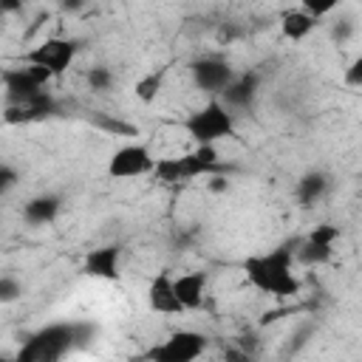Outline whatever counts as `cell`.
Listing matches in <instances>:
<instances>
[{"label":"cell","mask_w":362,"mask_h":362,"mask_svg":"<svg viewBox=\"0 0 362 362\" xmlns=\"http://www.w3.org/2000/svg\"><path fill=\"white\" fill-rule=\"evenodd\" d=\"M0 79H3V90H6V105H17V102H25V99L42 93L48 88V82L54 79V74L42 65L25 62L23 68H6L0 74Z\"/></svg>","instance_id":"5b68a950"},{"label":"cell","mask_w":362,"mask_h":362,"mask_svg":"<svg viewBox=\"0 0 362 362\" xmlns=\"http://www.w3.org/2000/svg\"><path fill=\"white\" fill-rule=\"evenodd\" d=\"M88 122H90L96 130L110 133V136H139V127H136V124L122 122V119H116L113 113H105V110H90Z\"/></svg>","instance_id":"d6986e66"},{"label":"cell","mask_w":362,"mask_h":362,"mask_svg":"<svg viewBox=\"0 0 362 362\" xmlns=\"http://www.w3.org/2000/svg\"><path fill=\"white\" fill-rule=\"evenodd\" d=\"M79 48H82L79 40H71V37H48V40H42L37 48H31V51L23 57V62L42 65V68H48L54 76H59V74H65V71L71 68V62L76 59Z\"/></svg>","instance_id":"52a82bcc"},{"label":"cell","mask_w":362,"mask_h":362,"mask_svg":"<svg viewBox=\"0 0 362 362\" xmlns=\"http://www.w3.org/2000/svg\"><path fill=\"white\" fill-rule=\"evenodd\" d=\"M82 272L88 277H99V280H119L122 277V246L119 243H105L96 246L85 255Z\"/></svg>","instance_id":"4fadbf2b"},{"label":"cell","mask_w":362,"mask_h":362,"mask_svg":"<svg viewBox=\"0 0 362 362\" xmlns=\"http://www.w3.org/2000/svg\"><path fill=\"white\" fill-rule=\"evenodd\" d=\"M147 305L156 314H184V305L178 303L175 288H173V274L161 272V274H156L150 280V286H147Z\"/></svg>","instance_id":"5bb4252c"},{"label":"cell","mask_w":362,"mask_h":362,"mask_svg":"<svg viewBox=\"0 0 362 362\" xmlns=\"http://www.w3.org/2000/svg\"><path fill=\"white\" fill-rule=\"evenodd\" d=\"M85 82L93 93H107L113 88V71L107 65H90L85 74Z\"/></svg>","instance_id":"7402d4cb"},{"label":"cell","mask_w":362,"mask_h":362,"mask_svg":"<svg viewBox=\"0 0 362 362\" xmlns=\"http://www.w3.org/2000/svg\"><path fill=\"white\" fill-rule=\"evenodd\" d=\"M23 297V283L14 274H0V305L17 303Z\"/></svg>","instance_id":"603a6c76"},{"label":"cell","mask_w":362,"mask_h":362,"mask_svg":"<svg viewBox=\"0 0 362 362\" xmlns=\"http://www.w3.org/2000/svg\"><path fill=\"white\" fill-rule=\"evenodd\" d=\"M229 173H212V175H206V189L212 192V195H226L229 192Z\"/></svg>","instance_id":"83f0119b"},{"label":"cell","mask_w":362,"mask_h":362,"mask_svg":"<svg viewBox=\"0 0 362 362\" xmlns=\"http://www.w3.org/2000/svg\"><path fill=\"white\" fill-rule=\"evenodd\" d=\"M59 113H62L59 99H57L54 93L42 90V93H37V96H31V99H25V102L6 105V110H3V122L20 127V124L48 122V119H54V116H59Z\"/></svg>","instance_id":"8fae6325"},{"label":"cell","mask_w":362,"mask_h":362,"mask_svg":"<svg viewBox=\"0 0 362 362\" xmlns=\"http://www.w3.org/2000/svg\"><path fill=\"white\" fill-rule=\"evenodd\" d=\"M59 209H62V198L57 192H40L23 204V221L28 226H48L57 221Z\"/></svg>","instance_id":"2e32d148"},{"label":"cell","mask_w":362,"mask_h":362,"mask_svg":"<svg viewBox=\"0 0 362 362\" xmlns=\"http://www.w3.org/2000/svg\"><path fill=\"white\" fill-rule=\"evenodd\" d=\"M232 164H223L218 156L215 144H195V150L173 156V158H156L153 175L161 184H181L198 175H212V173H232Z\"/></svg>","instance_id":"3957f363"},{"label":"cell","mask_w":362,"mask_h":362,"mask_svg":"<svg viewBox=\"0 0 362 362\" xmlns=\"http://www.w3.org/2000/svg\"><path fill=\"white\" fill-rule=\"evenodd\" d=\"M300 238H288L280 246L263 252V255H252L243 260V274L246 280L272 297H294L300 291V280L291 272L294 269V249H297Z\"/></svg>","instance_id":"7a4b0ae2"},{"label":"cell","mask_w":362,"mask_h":362,"mask_svg":"<svg viewBox=\"0 0 362 362\" xmlns=\"http://www.w3.org/2000/svg\"><path fill=\"white\" fill-rule=\"evenodd\" d=\"M337 240H339V229L334 223L314 226L303 240H297L294 263H303V266H325L334 257V243Z\"/></svg>","instance_id":"9c48e42d"},{"label":"cell","mask_w":362,"mask_h":362,"mask_svg":"<svg viewBox=\"0 0 362 362\" xmlns=\"http://www.w3.org/2000/svg\"><path fill=\"white\" fill-rule=\"evenodd\" d=\"M85 6H88V0H59V8L68 11V14H76V11H82Z\"/></svg>","instance_id":"f546056e"},{"label":"cell","mask_w":362,"mask_h":362,"mask_svg":"<svg viewBox=\"0 0 362 362\" xmlns=\"http://www.w3.org/2000/svg\"><path fill=\"white\" fill-rule=\"evenodd\" d=\"M184 130L195 144H215L235 136V113L221 99H209L184 119Z\"/></svg>","instance_id":"277c9868"},{"label":"cell","mask_w":362,"mask_h":362,"mask_svg":"<svg viewBox=\"0 0 362 362\" xmlns=\"http://www.w3.org/2000/svg\"><path fill=\"white\" fill-rule=\"evenodd\" d=\"M173 288L178 303L184 305V311H195L204 303V291H206V274L204 272H187L173 277Z\"/></svg>","instance_id":"e0dca14e"},{"label":"cell","mask_w":362,"mask_h":362,"mask_svg":"<svg viewBox=\"0 0 362 362\" xmlns=\"http://www.w3.org/2000/svg\"><path fill=\"white\" fill-rule=\"evenodd\" d=\"M342 3L345 0H300V8L320 20V17H328L334 8H339Z\"/></svg>","instance_id":"cb8c5ba5"},{"label":"cell","mask_w":362,"mask_h":362,"mask_svg":"<svg viewBox=\"0 0 362 362\" xmlns=\"http://www.w3.org/2000/svg\"><path fill=\"white\" fill-rule=\"evenodd\" d=\"M328 189H331V175L322 173V170H308V173H303L297 178L294 198H297V204L303 209H311V206H317L328 195Z\"/></svg>","instance_id":"9a60e30c"},{"label":"cell","mask_w":362,"mask_h":362,"mask_svg":"<svg viewBox=\"0 0 362 362\" xmlns=\"http://www.w3.org/2000/svg\"><path fill=\"white\" fill-rule=\"evenodd\" d=\"M328 37H331V42H337V45H348L354 37H356V17L354 14H339V17H334L331 20V25H328Z\"/></svg>","instance_id":"44dd1931"},{"label":"cell","mask_w":362,"mask_h":362,"mask_svg":"<svg viewBox=\"0 0 362 362\" xmlns=\"http://www.w3.org/2000/svg\"><path fill=\"white\" fill-rule=\"evenodd\" d=\"M257 93H260V74L243 71V74H235L218 96L229 110H252L257 102Z\"/></svg>","instance_id":"7c38bea8"},{"label":"cell","mask_w":362,"mask_h":362,"mask_svg":"<svg viewBox=\"0 0 362 362\" xmlns=\"http://www.w3.org/2000/svg\"><path fill=\"white\" fill-rule=\"evenodd\" d=\"M153 153L147 144H139V141H130V144H122L110 153L107 158V175L110 178H139V175H147L153 173Z\"/></svg>","instance_id":"30bf717a"},{"label":"cell","mask_w":362,"mask_h":362,"mask_svg":"<svg viewBox=\"0 0 362 362\" xmlns=\"http://www.w3.org/2000/svg\"><path fill=\"white\" fill-rule=\"evenodd\" d=\"M96 337V325L88 320H71V322H48L25 337V342L17 351L20 362H57L68 356L76 348L90 345Z\"/></svg>","instance_id":"6da1fadb"},{"label":"cell","mask_w":362,"mask_h":362,"mask_svg":"<svg viewBox=\"0 0 362 362\" xmlns=\"http://www.w3.org/2000/svg\"><path fill=\"white\" fill-rule=\"evenodd\" d=\"M342 82H345L348 88H362V57H354V59H351V65L345 68Z\"/></svg>","instance_id":"4316f807"},{"label":"cell","mask_w":362,"mask_h":362,"mask_svg":"<svg viewBox=\"0 0 362 362\" xmlns=\"http://www.w3.org/2000/svg\"><path fill=\"white\" fill-rule=\"evenodd\" d=\"M28 0H0V14H17L25 8Z\"/></svg>","instance_id":"f1b7e54d"},{"label":"cell","mask_w":362,"mask_h":362,"mask_svg":"<svg viewBox=\"0 0 362 362\" xmlns=\"http://www.w3.org/2000/svg\"><path fill=\"white\" fill-rule=\"evenodd\" d=\"M17 181H20L17 167H14V164H8V161H0V198H3V195H8V192L17 187Z\"/></svg>","instance_id":"d4e9b609"},{"label":"cell","mask_w":362,"mask_h":362,"mask_svg":"<svg viewBox=\"0 0 362 362\" xmlns=\"http://www.w3.org/2000/svg\"><path fill=\"white\" fill-rule=\"evenodd\" d=\"M206 345L209 342H206V337L201 331L178 328L161 345L150 348L147 351V359H156V362H192V359H198L206 351Z\"/></svg>","instance_id":"8992f818"},{"label":"cell","mask_w":362,"mask_h":362,"mask_svg":"<svg viewBox=\"0 0 362 362\" xmlns=\"http://www.w3.org/2000/svg\"><path fill=\"white\" fill-rule=\"evenodd\" d=\"M189 76H192L198 90H204L209 96H218L229 85V79L235 76V68L221 54H204V57H195L189 62Z\"/></svg>","instance_id":"ba28073f"},{"label":"cell","mask_w":362,"mask_h":362,"mask_svg":"<svg viewBox=\"0 0 362 362\" xmlns=\"http://www.w3.org/2000/svg\"><path fill=\"white\" fill-rule=\"evenodd\" d=\"M311 337H314V322H303V325L288 337V348H286V354H297Z\"/></svg>","instance_id":"484cf974"},{"label":"cell","mask_w":362,"mask_h":362,"mask_svg":"<svg viewBox=\"0 0 362 362\" xmlns=\"http://www.w3.org/2000/svg\"><path fill=\"white\" fill-rule=\"evenodd\" d=\"M314 28H317V17H311V14L303 11V8H288V11L280 17V31H283V37L291 40V42H303Z\"/></svg>","instance_id":"ac0fdd59"},{"label":"cell","mask_w":362,"mask_h":362,"mask_svg":"<svg viewBox=\"0 0 362 362\" xmlns=\"http://www.w3.org/2000/svg\"><path fill=\"white\" fill-rule=\"evenodd\" d=\"M164 76H167V71H164V68H161V71H150V74L139 76V79H136V85H133L136 99H139V102H144V105L156 102V96H158V93H161V88H164Z\"/></svg>","instance_id":"ffe728a7"}]
</instances>
